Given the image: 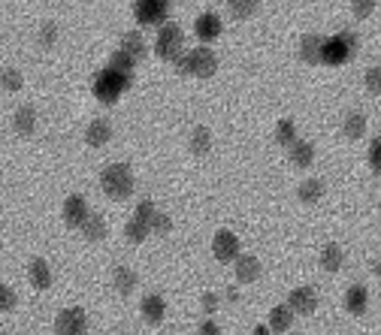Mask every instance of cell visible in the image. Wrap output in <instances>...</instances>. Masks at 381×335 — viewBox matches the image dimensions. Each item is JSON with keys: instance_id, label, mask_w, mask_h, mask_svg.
Masks as SVG:
<instances>
[{"instance_id": "obj_5", "label": "cell", "mask_w": 381, "mask_h": 335, "mask_svg": "<svg viewBox=\"0 0 381 335\" xmlns=\"http://www.w3.org/2000/svg\"><path fill=\"white\" fill-rule=\"evenodd\" d=\"M155 55L164 60H176L182 55V27L166 21L157 30V40H155Z\"/></svg>"}, {"instance_id": "obj_9", "label": "cell", "mask_w": 381, "mask_h": 335, "mask_svg": "<svg viewBox=\"0 0 381 335\" xmlns=\"http://www.w3.org/2000/svg\"><path fill=\"white\" fill-rule=\"evenodd\" d=\"M287 308L294 314H312L318 308V293L312 287H294L291 296H287Z\"/></svg>"}, {"instance_id": "obj_40", "label": "cell", "mask_w": 381, "mask_h": 335, "mask_svg": "<svg viewBox=\"0 0 381 335\" xmlns=\"http://www.w3.org/2000/svg\"><path fill=\"white\" fill-rule=\"evenodd\" d=\"M200 335H221L218 323H215V321H203V323H200Z\"/></svg>"}, {"instance_id": "obj_34", "label": "cell", "mask_w": 381, "mask_h": 335, "mask_svg": "<svg viewBox=\"0 0 381 335\" xmlns=\"http://www.w3.org/2000/svg\"><path fill=\"white\" fill-rule=\"evenodd\" d=\"M55 40H58L55 21H45L43 30H40V45H43V49H52V45H55Z\"/></svg>"}, {"instance_id": "obj_36", "label": "cell", "mask_w": 381, "mask_h": 335, "mask_svg": "<svg viewBox=\"0 0 381 335\" xmlns=\"http://www.w3.org/2000/svg\"><path fill=\"white\" fill-rule=\"evenodd\" d=\"M378 88H381V70L378 67H369L367 70V91L369 94H378Z\"/></svg>"}, {"instance_id": "obj_42", "label": "cell", "mask_w": 381, "mask_h": 335, "mask_svg": "<svg viewBox=\"0 0 381 335\" xmlns=\"http://www.w3.org/2000/svg\"><path fill=\"white\" fill-rule=\"evenodd\" d=\"M254 335H270V330H266V326H257Z\"/></svg>"}, {"instance_id": "obj_4", "label": "cell", "mask_w": 381, "mask_h": 335, "mask_svg": "<svg viewBox=\"0 0 381 335\" xmlns=\"http://www.w3.org/2000/svg\"><path fill=\"white\" fill-rule=\"evenodd\" d=\"M131 82L133 79H127V76H118V73H112V70H100L94 76V97L100 103L106 106H112V103H118V97L124 94L127 88H131Z\"/></svg>"}, {"instance_id": "obj_20", "label": "cell", "mask_w": 381, "mask_h": 335, "mask_svg": "<svg viewBox=\"0 0 381 335\" xmlns=\"http://www.w3.org/2000/svg\"><path fill=\"white\" fill-rule=\"evenodd\" d=\"M291 323H294V311L287 305H276L270 311V326H266V330L270 332H287Z\"/></svg>"}, {"instance_id": "obj_25", "label": "cell", "mask_w": 381, "mask_h": 335, "mask_svg": "<svg viewBox=\"0 0 381 335\" xmlns=\"http://www.w3.org/2000/svg\"><path fill=\"white\" fill-rule=\"evenodd\" d=\"M342 263H345V251H342L339 245H327L321 251V266L327 272H339Z\"/></svg>"}, {"instance_id": "obj_21", "label": "cell", "mask_w": 381, "mask_h": 335, "mask_svg": "<svg viewBox=\"0 0 381 335\" xmlns=\"http://www.w3.org/2000/svg\"><path fill=\"white\" fill-rule=\"evenodd\" d=\"M342 130H345L348 139L367 136V115H363V112H348V118L342 121Z\"/></svg>"}, {"instance_id": "obj_38", "label": "cell", "mask_w": 381, "mask_h": 335, "mask_svg": "<svg viewBox=\"0 0 381 335\" xmlns=\"http://www.w3.org/2000/svg\"><path fill=\"white\" fill-rule=\"evenodd\" d=\"M369 166H372V170H381V142L378 139H372L369 142Z\"/></svg>"}, {"instance_id": "obj_27", "label": "cell", "mask_w": 381, "mask_h": 335, "mask_svg": "<svg viewBox=\"0 0 381 335\" xmlns=\"http://www.w3.org/2000/svg\"><path fill=\"white\" fill-rule=\"evenodd\" d=\"M276 142H279V146H285V148H291L294 142H296V127H294L291 118H281V121H279V127H276Z\"/></svg>"}, {"instance_id": "obj_2", "label": "cell", "mask_w": 381, "mask_h": 335, "mask_svg": "<svg viewBox=\"0 0 381 335\" xmlns=\"http://www.w3.org/2000/svg\"><path fill=\"white\" fill-rule=\"evenodd\" d=\"M176 67H179L182 76H200V79H209V76H215V70H218V58H215L212 49L197 45V49H190L188 55L176 58Z\"/></svg>"}, {"instance_id": "obj_16", "label": "cell", "mask_w": 381, "mask_h": 335, "mask_svg": "<svg viewBox=\"0 0 381 335\" xmlns=\"http://www.w3.org/2000/svg\"><path fill=\"white\" fill-rule=\"evenodd\" d=\"M236 278L242 281V284H251V281H257L261 278V260L257 257H236Z\"/></svg>"}, {"instance_id": "obj_39", "label": "cell", "mask_w": 381, "mask_h": 335, "mask_svg": "<svg viewBox=\"0 0 381 335\" xmlns=\"http://www.w3.org/2000/svg\"><path fill=\"white\" fill-rule=\"evenodd\" d=\"M351 10H354L357 19H369V15L375 12V3H372V0H367V3H354Z\"/></svg>"}, {"instance_id": "obj_3", "label": "cell", "mask_w": 381, "mask_h": 335, "mask_svg": "<svg viewBox=\"0 0 381 335\" xmlns=\"http://www.w3.org/2000/svg\"><path fill=\"white\" fill-rule=\"evenodd\" d=\"M354 51H357V36H354V34H348V30H342V34L330 36V40L324 36L321 64H330V67L348 64V60L354 58Z\"/></svg>"}, {"instance_id": "obj_35", "label": "cell", "mask_w": 381, "mask_h": 335, "mask_svg": "<svg viewBox=\"0 0 381 335\" xmlns=\"http://www.w3.org/2000/svg\"><path fill=\"white\" fill-rule=\"evenodd\" d=\"M257 3H239V0H233L230 3V15L233 19H248V15H254Z\"/></svg>"}, {"instance_id": "obj_37", "label": "cell", "mask_w": 381, "mask_h": 335, "mask_svg": "<svg viewBox=\"0 0 381 335\" xmlns=\"http://www.w3.org/2000/svg\"><path fill=\"white\" fill-rule=\"evenodd\" d=\"M15 308V293L6 284H0V311H12Z\"/></svg>"}, {"instance_id": "obj_10", "label": "cell", "mask_w": 381, "mask_h": 335, "mask_svg": "<svg viewBox=\"0 0 381 335\" xmlns=\"http://www.w3.org/2000/svg\"><path fill=\"white\" fill-rule=\"evenodd\" d=\"M88 215H91V211H88L85 196L73 194V196H67V200H64V220H67L70 227H82Z\"/></svg>"}, {"instance_id": "obj_41", "label": "cell", "mask_w": 381, "mask_h": 335, "mask_svg": "<svg viewBox=\"0 0 381 335\" xmlns=\"http://www.w3.org/2000/svg\"><path fill=\"white\" fill-rule=\"evenodd\" d=\"M203 308H206V311H215V308H218V296H215V293H206V296H203Z\"/></svg>"}, {"instance_id": "obj_12", "label": "cell", "mask_w": 381, "mask_h": 335, "mask_svg": "<svg viewBox=\"0 0 381 335\" xmlns=\"http://www.w3.org/2000/svg\"><path fill=\"white\" fill-rule=\"evenodd\" d=\"M112 139V124L106 118H94L88 124V130H85V142L91 148H103L106 142Z\"/></svg>"}, {"instance_id": "obj_32", "label": "cell", "mask_w": 381, "mask_h": 335, "mask_svg": "<svg viewBox=\"0 0 381 335\" xmlns=\"http://www.w3.org/2000/svg\"><path fill=\"white\" fill-rule=\"evenodd\" d=\"M155 211H157V209H155V203H151V200H140V205H136V215H133V218L140 220V224H146V227H149V224H151V218H155Z\"/></svg>"}, {"instance_id": "obj_19", "label": "cell", "mask_w": 381, "mask_h": 335, "mask_svg": "<svg viewBox=\"0 0 381 335\" xmlns=\"http://www.w3.org/2000/svg\"><path fill=\"white\" fill-rule=\"evenodd\" d=\"M367 305H369V293H367V287L354 284L351 290L345 293V308L351 311V314H367Z\"/></svg>"}, {"instance_id": "obj_7", "label": "cell", "mask_w": 381, "mask_h": 335, "mask_svg": "<svg viewBox=\"0 0 381 335\" xmlns=\"http://www.w3.org/2000/svg\"><path fill=\"white\" fill-rule=\"evenodd\" d=\"M85 330H88V317H85V311H82V308L61 311L58 321H55V332L58 335H85Z\"/></svg>"}, {"instance_id": "obj_22", "label": "cell", "mask_w": 381, "mask_h": 335, "mask_svg": "<svg viewBox=\"0 0 381 335\" xmlns=\"http://www.w3.org/2000/svg\"><path fill=\"white\" fill-rule=\"evenodd\" d=\"M287 154H291L294 166H312V161H315V148H312V142H300V139L287 148Z\"/></svg>"}, {"instance_id": "obj_11", "label": "cell", "mask_w": 381, "mask_h": 335, "mask_svg": "<svg viewBox=\"0 0 381 335\" xmlns=\"http://www.w3.org/2000/svg\"><path fill=\"white\" fill-rule=\"evenodd\" d=\"M194 34H197V40H203V43L218 40L221 36V19L215 12H203L200 19L194 21Z\"/></svg>"}, {"instance_id": "obj_8", "label": "cell", "mask_w": 381, "mask_h": 335, "mask_svg": "<svg viewBox=\"0 0 381 335\" xmlns=\"http://www.w3.org/2000/svg\"><path fill=\"white\" fill-rule=\"evenodd\" d=\"M212 254L218 257L221 263H230L239 257V239L230 230H218L215 239H212Z\"/></svg>"}, {"instance_id": "obj_33", "label": "cell", "mask_w": 381, "mask_h": 335, "mask_svg": "<svg viewBox=\"0 0 381 335\" xmlns=\"http://www.w3.org/2000/svg\"><path fill=\"white\" fill-rule=\"evenodd\" d=\"M173 230V220L166 218V215H161V211H155V218H151V224H149V233H161V235H166Z\"/></svg>"}, {"instance_id": "obj_26", "label": "cell", "mask_w": 381, "mask_h": 335, "mask_svg": "<svg viewBox=\"0 0 381 335\" xmlns=\"http://www.w3.org/2000/svg\"><path fill=\"white\" fill-rule=\"evenodd\" d=\"M296 196H300L303 203H318L324 196V181L321 178H309V181H303L300 190H296Z\"/></svg>"}, {"instance_id": "obj_30", "label": "cell", "mask_w": 381, "mask_h": 335, "mask_svg": "<svg viewBox=\"0 0 381 335\" xmlns=\"http://www.w3.org/2000/svg\"><path fill=\"white\" fill-rule=\"evenodd\" d=\"M0 85L6 91H21L25 85V79H21V70H15V67H6L3 73H0Z\"/></svg>"}, {"instance_id": "obj_28", "label": "cell", "mask_w": 381, "mask_h": 335, "mask_svg": "<svg viewBox=\"0 0 381 335\" xmlns=\"http://www.w3.org/2000/svg\"><path fill=\"white\" fill-rule=\"evenodd\" d=\"M212 148V133L206 130V127H197L194 133H190V151L194 154H209Z\"/></svg>"}, {"instance_id": "obj_17", "label": "cell", "mask_w": 381, "mask_h": 335, "mask_svg": "<svg viewBox=\"0 0 381 335\" xmlns=\"http://www.w3.org/2000/svg\"><path fill=\"white\" fill-rule=\"evenodd\" d=\"M118 51H124L127 58L133 60H140V58H146V40H142V34H136V30H131V34H124L121 36V49Z\"/></svg>"}, {"instance_id": "obj_18", "label": "cell", "mask_w": 381, "mask_h": 335, "mask_svg": "<svg viewBox=\"0 0 381 335\" xmlns=\"http://www.w3.org/2000/svg\"><path fill=\"white\" fill-rule=\"evenodd\" d=\"M164 314H166V302L157 293H149L146 299H142V317H146L149 323H161Z\"/></svg>"}, {"instance_id": "obj_24", "label": "cell", "mask_w": 381, "mask_h": 335, "mask_svg": "<svg viewBox=\"0 0 381 335\" xmlns=\"http://www.w3.org/2000/svg\"><path fill=\"white\" fill-rule=\"evenodd\" d=\"M112 284H116V290H118L121 296L133 293V287H136V275H133V269H127V266H118V269L112 272Z\"/></svg>"}, {"instance_id": "obj_1", "label": "cell", "mask_w": 381, "mask_h": 335, "mask_svg": "<svg viewBox=\"0 0 381 335\" xmlns=\"http://www.w3.org/2000/svg\"><path fill=\"white\" fill-rule=\"evenodd\" d=\"M100 185H103V194L109 200H127L133 194V172L127 163H109L106 170L100 172Z\"/></svg>"}, {"instance_id": "obj_15", "label": "cell", "mask_w": 381, "mask_h": 335, "mask_svg": "<svg viewBox=\"0 0 381 335\" xmlns=\"http://www.w3.org/2000/svg\"><path fill=\"white\" fill-rule=\"evenodd\" d=\"M28 278H30V284H34L36 290H49V287H52L49 263H45V260H30L28 263Z\"/></svg>"}, {"instance_id": "obj_14", "label": "cell", "mask_w": 381, "mask_h": 335, "mask_svg": "<svg viewBox=\"0 0 381 335\" xmlns=\"http://www.w3.org/2000/svg\"><path fill=\"white\" fill-rule=\"evenodd\" d=\"M12 127H15V133L19 136H30L36 130V109L34 106H19L15 109V118H12Z\"/></svg>"}, {"instance_id": "obj_6", "label": "cell", "mask_w": 381, "mask_h": 335, "mask_svg": "<svg viewBox=\"0 0 381 335\" xmlns=\"http://www.w3.org/2000/svg\"><path fill=\"white\" fill-rule=\"evenodd\" d=\"M166 12H170V6L164 3V0H140V3H133V15L140 25H166Z\"/></svg>"}, {"instance_id": "obj_13", "label": "cell", "mask_w": 381, "mask_h": 335, "mask_svg": "<svg viewBox=\"0 0 381 335\" xmlns=\"http://www.w3.org/2000/svg\"><path fill=\"white\" fill-rule=\"evenodd\" d=\"M321 49H324L321 34H306L300 40V58L306 60V64H321Z\"/></svg>"}, {"instance_id": "obj_23", "label": "cell", "mask_w": 381, "mask_h": 335, "mask_svg": "<svg viewBox=\"0 0 381 335\" xmlns=\"http://www.w3.org/2000/svg\"><path fill=\"white\" fill-rule=\"evenodd\" d=\"M82 233H85L88 242H103L109 230H106V220H103L100 215H88L85 224H82Z\"/></svg>"}, {"instance_id": "obj_29", "label": "cell", "mask_w": 381, "mask_h": 335, "mask_svg": "<svg viewBox=\"0 0 381 335\" xmlns=\"http://www.w3.org/2000/svg\"><path fill=\"white\" fill-rule=\"evenodd\" d=\"M106 70L118 73V76H127V79H133V60L124 55V51H116V55L109 58V67Z\"/></svg>"}, {"instance_id": "obj_31", "label": "cell", "mask_w": 381, "mask_h": 335, "mask_svg": "<svg viewBox=\"0 0 381 335\" xmlns=\"http://www.w3.org/2000/svg\"><path fill=\"white\" fill-rule=\"evenodd\" d=\"M124 235H127L131 242H136V245H140V242H146V239H149V227H146V224H140L136 218H131V220H127V227H124Z\"/></svg>"}]
</instances>
